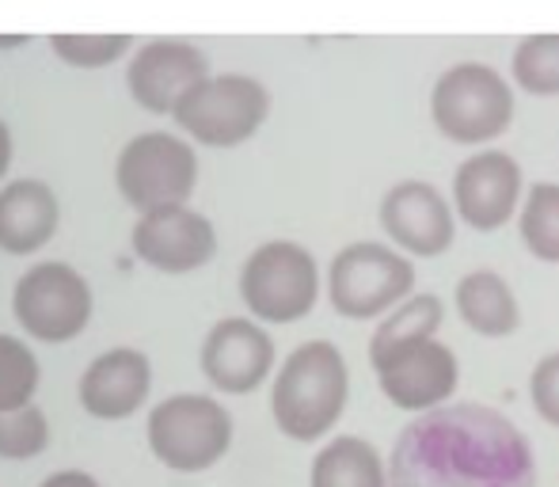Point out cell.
I'll list each match as a JSON object with an SVG mask.
<instances>
[{
	"mask_svg": "<svg viewBox=\"0 0 559 487\" xmlns=\"http://www.w3.org/2000/svg\"><path fill=\"white\" fill-rule=\"evenodd\" d=\"M23 43H27V35H0V50H15Z\"/></svg>",
	"mask_w": 559,
	"mask_h": 487,
	"instance_id": "f1b7e54d",
	"label": "cell"
},
{
	"mask_svg": "<svg viewBox=\"0 0 559 487\" xmlns=\"http://www.w3.org/2000/svg\"><path fill=\"white\" fill-rule=\"evenodd\" d=\"M210 76V58L187 38H153L126 66V88L133 104L153 115H171V107Z\"/></svg>",
	"mask_w": 559,
	"mask_h": 487,
	"instance_id": "7c38bea8",
	"label": "cell"
},
{
	"mask_svg": "<svg viewBox=\"0 0 559 487\" xmlns=\"http://www.w3.org/2000/svg\"><path fill=\"white\" fill-rule=\"evenodd\" d=\"M271 115V92L243 73H210L171 107V119L187 138L210 149H236L255 138Z\"/></svg>",
	"mask_w": 559,
	"mask_h": 487,
	"instance_id": "277c9868",
	"label": "cell"
},
{
	"mask_svg": "<svg viewBox=\"0 0 559 487\" xmlns=\"http://www.w3.org/2000/svg\"><path fill=\"white\" fill-rule=\"evenodd\" d=\"M456 312L461 320L484 340H507L522 324V309H518L514 289L507 286V278L495 271H472L456 282Z\"/></svg>",
	"mask_w": 559,
	"mask_h": 487,
	"instance_id": "ac0fdd59",
	"label": "cell"
},
{
	"mask_svg": "<svg viewBox=\"0 0 559 487\" xmlns=\"http://www.w3.org/2000/svg\"><path fill=\"white\" fill-rule=\"evenodd\" d=\"M118 194L133 210L176 206L194 194L199 183V156L176 133H138L126 141V149L115 161Z\"/></svg>",
	"mask_w": 559,
	"mask_h": 487,
	"instance_id": "ba28073f",
	"label": "cell"
},
{
	"mask_svg": "<svg viewBox=\"0 0 559 487\" xmlns=\"http://www.w3.org/2000/svg\"><path fill=\"white\" fill-rule=\"evenodd\" d=\"M530 400L548 427H559V351L540 358L530 377Z\"/></svg>",
	"mask_w": 559,
	"mask_h": 487,
	"instance_id": "484cf974",
	"label": "cell"
},
{
	"mask_svg": "<svg viewBox=\"0 0 559 487\" xmlns=\"http://www.w3.org/2000/svg\"><path fill=\"white\" fill-rule=\"evenodd\" d=\"M12 309L38 343H69L92 320V286L69 263H35L15 282Z\"/></svg>",
	"mask_w": 559,
	"mask_h": 487,
	"instance_id": "9c48e42d",
	"label": "cell"
},
{
	"mask_svg": "<svg viewBox=\"0 0 559 487\" xmlns=\"http://www.w3.org/2000/svg\"><path fill=\"white\" fill-rule=\"evenodd\" d=\"M442 320H445V305L438 301L435 294H415V297L407 294L404 301L384 312L381 328H377L373 340H369V363H381L384 355L407 347V343L438 335Z\"/></svg>",
	"mask_w": 559,
	"mask_h": 487,
	"instance_id": "ffe728a7",
	"label": "cell"
},
{
	"mask_svg": "<svg viewBox=\"0 0 559 487\" xmlns=\"http://www.w3.org/2000/svg\"><path fill=\"white\" fill-rule=\"evenodd\" d=\"M274 369V340L255 320L228 317L210 328L202 343V373L217 392L248 396Z\"/></svg>",
	"mask_w": 559,
	"mask_h": 487,
	"instance_id": "9a60e30c",
	"label": "cell"
},
{
	"mask_svg": "<svg viewBox=\"0 0 559 487\" xmlns=\"http://www.w3.org/2000/svg\"><path fill=\"white\" fill-rule=\"evenodd\" d=\"M389 487H537V458L495 407L438 404L400 430Z\"/></svg>",
	"mask_w": 559,
	"mask_h": 487,
	"instance_id": "6da1fadb",
	"label": "cell"
},
{
	"mask_svg": "<svg viewBox=\"0 0 559 487\" xmlns=\"http://www.w3.org/2000/svg\"><path fill=\"white\" fill-rule=\"evenodd\" d=\"M233 446V415L214 396L179 392L148 415V450L176 473L214 468Z\"/></svg>",
	"mask_w": 559,
	"mask_h": 487,
	"instance_id": "8992f818",
	"label": "cell"
},
{
	"mask_svg": "<svg viewBox=\"0 0 559 487\" xmlns=\"http://www.w3.org/2000/svg\"><path fill=\"white\" fill-rule=\"evenodd\" d=\"M46 442H50V427H46V415L35 404L0 412V458L4 461L38 458L46 450Z\"/></svg>",
	"mask_w": 559,
	"mask_h": 487,
	"instance_id": "d4e9b609",
	"label": "cell"
},
{
	"mask_svg": "<svg viewBox=\"0 0 559 487\" xmlns=\"http://www.w3.org/2000/svg\"><path fill=\"white\" fill-rule=\"evenodd\" d=\"M430 119L453 145H487L514 122V92L499 69L484 61H461L435 81Z\"/></svg>",
	"mask_w": 559,
	"mask_h": 487,
	"instance_id": "3957f363",
	"label": "cell"
},
{
	"mask_svg": "<svg viewBox=\"0 0 559 487\" xmlns=\"http://www.w3.org/2000/svg\"><path fill=\"white\" fill-rule=\"evenodd\" d=\"M38 377H43V369H38L35 351L15 335H0V412L31 404Z\"/></svg>",
	"mask_w": 559,
	"mask_h": 487,
	"instance_id": "cb8c5ba5",
	"label": "cell"
},
{
	"mask_svg": "<svg viewBox=\"0 0 559 487\" xmlns=\"http://www.w3.org/2000/svg\"><path fill=\"white\" fill-rule=\"evenodd\" d=\"M133 251L145 266L160 274H191L206 266L217 251V233L206 214L187 202L141 210L133 225Z\"/></svg>",
	"mask_w": 559,
	"mask_h": 487,
	"instance_id": "30bf717a",
	"label": "cell"
},
{
	"mask_svg": "<svg viewBox=\"0 0 559 487\" xmlns=\"http://www.w3.org/2000/svg\"><path fill=\"white\" fill-rule=\"evenodd\" d=\"M522 240L540 263H559V183H537L522 206Z\"/></svg>",
	"mask_w": 559,
	"mask_h": 487,
	"instance_id": "7402d4cb",
	"label": "cell"
},
{
	"mask_svg": "<svg viewBox=\"0 0 559 487\" xmlns=\"http://www.w3.org/2000/svg\"><path fill=\"white\" fill-rule=\"evenodd\" d=\"M8 168H12V130H8V122L0 119V179H4Z\"/></svg>",
	"mask_w": 559,
	"mask_h": 487,
	"instance_id": "83f0119b",
	"label": "cell"
},
{
	"mask_svg": "<svg viewBox=\"0 0 559 487\" xmlns=\"http://www.w3.org/2000/svg\"><path fill=\"white\" fill-rule=\"evenodd\" d=\"M373 369L381 392L404 412H430V407L445 404L461 381L456 355L435 335L392 351L381 363H373Z\"/></svg>",
	"mask_w": 559,
	"mask_h": 487,
	"instance_id": "8fae6325",
	"label": "cell"
},
{
	"mask_svg": "<svg viewBox=\"0 0 559 487\" xmlns=\"http://www.w3.org/2000/svg\"><path fill=\"white\" fill-rule=\"evenodd\" d=\"M58 194L43 179H15L0 191V248L8 256H35L58 233Z\"/></svg>",
	"mask_w": 559,
	"mask_h": 487,
	"instance_id": "e0dca14e",
	"label": "cell"
},
{
	"mask_svg": "<svg viewBox=\"0 0 559 487\" xmlns=\"http://www.w3.org/2000/svg\"><path fill=\"white\" fill-rule=\"evenodd\" d=\"M43 487H99L88 473H53Z\"/></svg>",
	"mask_w": 559,
	"mask_h": 487,
	"instance_id": "4316f807",
	"label": "cell"
},
{
	"mask_svg": "<svg viewBox=\"0 0 559 487\" xmlns=\"http://www.w3.org/2000/svg\"><path fill=\"white\" fill-rule=\"evenodd\" d=\"M153 389V366L141 351L115 347L99 355L81 377V404L96 419H126L148 400Z\"/></svg>",
	"mask_w": 559,
	"mask_h": 487,
	"instance_id": "2e32d148",
	"label": "cell"
},
{
	"mask_svg": "<svg viewBox=\"0 0 559 487\" xmlns=\"http://www.w3.org/2000/svg\"><path fill=\"white\" fill-rule=\"evenodd\" d=\"M514 84L530 96H559V31H540L518 43L510 61Z\"/></svg>",
	"mask_w": 559,
	"mask_h": 487,
	"instance_id": "44dd1931",
	"label": "cell"
},
{
	"mask_svg": "<svg viewBox=\"0 0 559 487\" xmlns=\"http://www.w3.org/2000/svg\"><path fill=\"white\" fill-rule=\"evenodd\" d=\"M312 487H389L384 461L366 438L343 435L312 461Z\"/></svg>",
	"mask_w": 559,
	"mask_h": 487,
	"instance_id": "d6986e66",
	"label": "cell"
},
{
	"mask_svg": "<svg viewBox=\"0 0 559 487\" xmlns=\"http://www.w3.org/2000/svg\"><path fill=\"white\" fill-rule=\"evenodd\" d=\"M240 297L251 317L266 324H294L317 309L320 266L309 248L294 240L259 243L240 271Z\"/></svg>",
	"mask_w": 559,
	"mask_h": 487,
	"instance_id": "5b68a950",
	"label": "cell"
},
{
	"mask_svg": "<svg viewBox=\"0 0 559 487\" xmlns=\"http://www.w3.org/2000/svg\"><path fill=\"white\" fill-rule=\"evenodd\" d=\"M381 229L407 256L419 259H435L449 251L456 233L445 194L423 179H404V183L389 187V194L381 199Z\"/></svg>",
	"mask_w": 559,
	"mask_h": 487,
	"instance_id": "5bb4252c",
	"label": "cell"
},
{
	"mask_svg": "<svg viewBox=\"0 0 559 487\" xmlns=\"http://www.w3.org/2000/svg\"><path fill=\"white\" fill-rule=\"evenodd\" d=\"M133 38L126 31H66V35H50V50L58 54V61L73 69H107L115 61H122L130 54Z\"/></svg>",
	"mask_w": 559,
	"mask_h": 487,
	"instance_id": "603a6c76",
	"label": "cell"
},
{
	"mask_svg": "<svg viewBox=\"0 0 559 487\" xmlns=\"http://www.w3.org/2000/svg\"><path fill=\"white\" fill-rule=\"evenodd\" d=\"M522 168L502 149H484L468 156L453 176V210L476 233H495L518 214Z\"/></svg>",
	"mask_w": 559,
	"mask_h": 487,
	"instance_id": "4fadbf2b",
	"label": "cell"
},
{
	"mask_svg": "<svg viewBox=\"0 0 559 487\" xmlns=\"http://www.w3.org/2000/svg\"><path fill=\"white\" fill-rule=\"evenodd\" d=\"M415 289V266L396 248L373 240L346 243L328 271V301L346 320L384 317Z\"/></svg>",
	"mask_w": 559,
	"mask_h": 487,
	"instance_id": "52a82bcc",
	"label": "cell"
},
{
	"mask_svg": "<svg viewBox=\"0 0 559 487\" xmlns=\"http://www.w3.org/2000/svg\"><path fill=\"white\" fill-rule=\"evenodd\" d=\"M350 396V373L335 343L312 340L297 347L278 369L271 392L274 423L294 442H317L338 423Z\"/></svg>",
	"mask_w": 559,
	"mask_h": 487,
	"instance_id": "7a4b0ae2",
	"label": "cell"
}]
</instances>
